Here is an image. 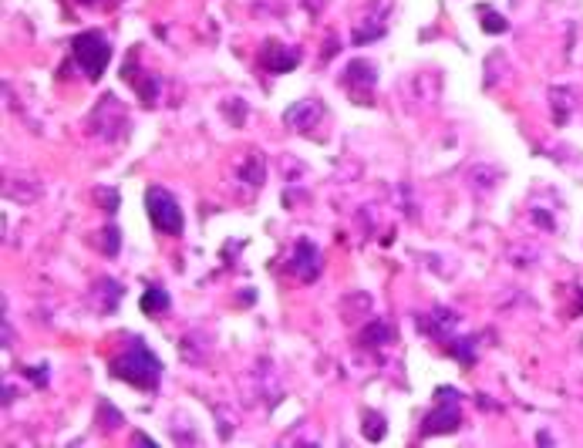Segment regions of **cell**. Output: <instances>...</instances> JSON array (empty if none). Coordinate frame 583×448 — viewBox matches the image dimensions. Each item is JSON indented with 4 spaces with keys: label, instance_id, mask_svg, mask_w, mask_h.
Instances as JSON below:
<instances>
[{
    "label": "cell",
    "instance_id": "obj_10",
    "mask_svg": "<svg viewBox=\"0 0 583 448\" xmlns=\"http://www.w3.org/2000/svg\"><path fill=\"white\" fill-rule=\"evenodd\" d=\"M391 340H395V327H388L384 321H371L361 334V344H368V347H381V344H391Z\"/></svg>",
    "mask_w": 583,
    "mask_h": 448
},
{
    "label": "cell",
    "instance_id": "obj_11",
    "mask_svg": "<svg viewBox=\"0 0 583 448\" xmlns=\"http://www.w3.org/2000/svg\"><path fill=\"white\" fill-rule=\"evenodd\" d=\"M442 347H446L452 357H459L462 364H472V361H476V340L472 337H446Z\"/></svg>",
    "mask_w": 583,
    "mask_h": 448
},
{
    "label": "cell",
    "instance_id": "obj_9",
    "mask_svg": "<svg viewBox=\"0 0 583 448\" xmlns=\"http://www.w3.org/2000/svg\"><path fill=\"white\" fill-rule=\"evenodd\" d=\"M118 297H122V290H118V283H115V280L102 277L98 283H94V310H102V313H111V310H115V304H118Z\"/></svg>",
    "mask_w": 583,
    "mask_h": 448
},
{
    "label": "cell",
    "instance_id": "obj_18",
    "mask_svg": "<svg viewBox=\"0 0 583 448\" xmlns=\"http://www.w3.org/2000/svg\"><path fill=\"white\" fill-rule=\"evenodd\" d=\"M479 14L486 17V20H482V31L486 34H506L509 31V20L503 14H496L489 7H479Z\"/></svg>",
    "mask_w": 583,
    "mask_h": 448
},
{
    "label": "cell",
    "instance_id": "obj_3",
    "mask_svg": "<svg viewBox=\"0 0 583 448\" xmlns=\"http://www.w3.org/2000/svg\"><path fill=\"white\" fill-rule=\"evenodd\" d=\"M145 213L152 219V226L159 232H183V209L169 189L149 186L145 192Z\"/></svg>",
    "mask_w": 583,
    "mask_h": 448
},
{
    "label": "cell",
    "instance_id": "obj_20",
    "mask_svg": "<svg viewBox=\"0 0 583 448\" xmlns=\"http://www.w3.org/2000/svg\"><path fill=\"white\" fill-rule=\"evenodd\" d=\"M24 371H27V378H31L34 385H41V387L47 385V368H44V364H41V368L34 364V368H24Z\"/></svg>",
    "mask_w": 583,
    "mask_h": 448
},
{
    "label": "cell",
    "instance_id": "obj_2",
    "mask_svg": "<svg viewBox=\"0 0 583 448\" xmlns=\"http://www.w3.org/2000/svg\"><path fill=\"white\" fill-rule=\"evenodd\" d=\"M71 51H75V61L81 64V71L92 77V81H98V77L105 75L108 61H111V47H108L105 34H98V31L78 34L75 41H71Z\"/></svg>",
    "mask_w": 583,
    "mask_h": 448
},
{
    "label": "cell",
    "instance_id": "obj_17",
    "mask_svg": "<svg viewBox=\"0 0 583 448\" xmlns=\"http://www.w3.org/2000/svg\"><path fill=\"white\" fill-rule=\"evenodd\" d=\"M240 175H243V179H246V182H250V186H257V189L263 186V158H260V152H257V155H250V158H246V166H243V169H240Z\"/></svg>",
    "mask_w": 583,
    "mask_h": 448
},
{
    "label": "cell",
    "instance_id": "obj_14",
    "mask_svg": "<svg viewBox=\"0 0 583 448\" xmlns=\"http://www.w3.org/2000/svg\"><path fill=\"white\" fill-rule=\"evenodd\" d=\"M550 101H553V108H556V125H563L570 118V108H573V92L570 88H553Z\"/></svg>",
    "mask_w": 583,
    "mask_h": 448
},
{
    "label": "cell",
    "instance_id": "obj_6",
    "mask_svg": "<svg viewBox=\"0 0 583 448\" xmlns=\"http://www.w3.org/2000/svg\"><path fill=\"white\" fill-rule=\"evenodd\" d=\"M260 64L270 71V75H287L300 64V54L287 44H276V41H266L260 51Z\"/></svg>",
    "mask_w": 583,
    "mask_h": 448
},
{
    "label": "cell",
    "instance_id": "obj_1",
    "mask_svg": "<svg viewBox=\"0 0 583 448\" xmlns=\"http://www.w3.org/2000/svg\"><path fill=\"white\" fill-rule=\"evenodd\" d=\"M111 374H115L118 381H128V385L142 387V391H155V387H159V378H162V361H159L142 340H132L128 351L111 364Z\"/></svg>",
    "mask_w": 583,
    "mask_h": 448
},
{
    "label": "cell",
    "instance_id": "obj_16",
    "mask_svg": "<svg viewBox=\"0 0 583 448\" xmlns=\"http://www.w3.org/2000/svg\"><path fill=\"white\" fill-rule=\"evenodd\" d=\"M118 243H122V232L115 230V226H105V230L94 236V247L102 249V253H108V256L118 253Z\"/></svg>",
    "mask_w": 583,
    "mask_h": 448
},
{
    "label": "cell",
    "instance_id": "obj_19",
    "mask_svg": "<svg viewBox=\"0 0 583 448\" xmlns=\"http://www.w3.org/2000/svg\"><path fill=\"white\" fill-rule=\"evenodd\" d=\"M94 199L102 202V206H105V213H118V192H115V189H108V186H98L94 189Z\"/></svg>",
    "mask_w": 583,
    "mask_h": 448
},
{
    "label": "cell",
    "instance_id": "obj_21",
    "mask_svg": "<svg viewBox=\"0 0 583 448\" xmlns=\"http://www.w3.org/2000/svg\"><path fill=\"white\" fill-rule=\"evenodd\" d=\"M223 111H230V105H223ZM233 122H243V101L240 98H233Z\"/></svg>",
    "mask_w": 583,
    "mask_h": 448
},
{
    "label": "cell",
    "instance_id": "obj_8",
    "mask_svg": "<svg viewBox=\"0 0 583 448\" xmlns=\"http://www.w3.org/2000/svg\"><path fill=\"white\" fill-rule=\"evenodd\" d=\"M374 81H378V75H374V64L364 61V58H357V61H351L348 68H344V85L354 92V98H357V88H374Z\"/></svg>",
    "mask_w": 583,
    "mask_h": 448
},
{
    "label": "cell",
    "instance_id": "obj_4",
    "mask_svg": "<svg viewBox=\"0 0 583 448\" xmlns=\"http://www.w3.org/2000/svg\"><path fill=\"white\" fill-rule=\"evenodd\" d=\"M438 408L425 415V435H442V432H455L462 425V411H459V391L455 387H438L435 391Z\"/></svg>",
    "mask_w": 583,
    "mask_h": 448
},
{
    "label": "cell",
    "instance_id": "obj_22",
    "mask_svg": "<svg viewBox=\"0 0 583 448\" xmlns=\"http://www.w3.org/2000/svg\"><path fill=\"white\" fill-rule=\"evenodd\" d=\"M78 4H98V0H78Z\"/></svg>",
    "mask_w": 583,
    "mask_h": 448
},
{
    "label": "cell",
    "instance_id": "obj_12",
    "mask_svg": "<svg viewBox=\"0 0 583 448\" xmlns=\"http://www.w3.org/2000/svg\"><path fill=\"white\" fill-rule=\"evenodd\" d=\"M142 310L149 313V317H155V313H162V310H169V294L159 287V283H152L145 294H142Z\"/></svg>",
    "mask_w": 583,
    "mask_h": 448
},
{
    "label": "cell",
    "instance_id": "obj_15",
    "mask_svg": "<svg viewBox=\"0 0 583 448\" xmlns=\"http://www.w3.org/2000/svg\"><path fill=\"white\" fill-rule=\"evenodd\" d=\"M361 428H364V438H371V442H381V438H384V418L368 408V411L361 415Z\"/></svg>",
    "mask_w": 583,
    "mask_h": 448
},
{
    "label": "cell",
    "instance_id": "obj_7",
    "mask_svg": "<svg viewBox=\"0 0 583 448\" xmlns=\"http://www.w3.org/2000/svg\"><path fill=\"white\" fill-rule=\"evenodd\" d=\"M321 115H324V105L317 98H307V101H297V105H290L283 111V122L290 128H297V132H307V128H314L321 122Z\"/></svg>",
    "mask_w": 583,
    "mask_h": 448
},
{
    "label": "cell",
    "instance_id": "obj_13",
    "mask_svg": "<svg viewBox=\"0 0 583 448\" xmlns=\"http://www.w3.org/2000/svg\"><path fill=\"white\" fill-rule=\"evenodd\" d=\"M496 182H499V172L492 169V166H476V169H469V186L476 189V192H489Z\"/></svg>",
    "mask_w": 583,
    "mask_h": 448
},
{
    "label": "cell",
    "instance_id": "obj_5",
    "mask_svg": "<svg viewBox=\"0 0 583 448\" xmlns=\"http://www.w3.org/2000/svg\"><path fill=\"white\" fill-rule=\"evenodd\" d=\"M287 270H290L297 280H304V283L317 280V277H321V249L314 247L310 239H297V247H293V256H290V263H287Z\"/></svg>",
    "mask_w": 583,
    "mask_h": 448
}]
</instances>
